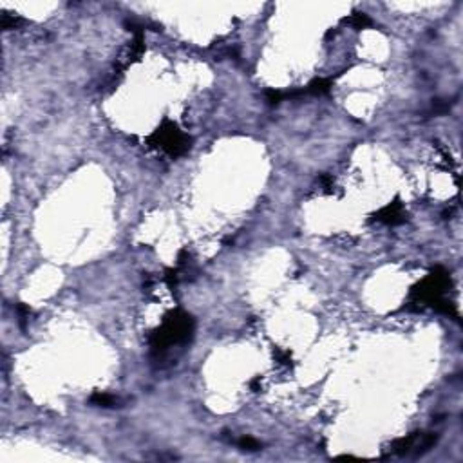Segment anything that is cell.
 I'll list each match as a JSON object with an SVG mask.
<instances>
[{
  "label": "cell",
  "instance_id": "6da1fadb",
  "mask_svg": "<svg viewBox=\"0 0 463 463\" xmlns=\"http://www.w3.org/2000/svg\"><path fill=\"white\" fill-rule=\"evenodd\" d=\"M154 138H157V145L161 147L163 150H167L169 154L172 156H178V154L185 152L188 149V141L186 138L179 133L176 127H170V128H161L154 134Z\"/></svg>",
  "mask_w": 463,
  "mask_h": 463
},
{
  "label": "cell",
  "instance_id": "7a4b0ae2",
  "mask_svg": "<svg viewBox=\"0 0 463 463\" xmlns=\"http://www.w3.org/2000/svg\"><path fill=\"white\" fill-rule=\"evenodd\" d=\"M376 221H382V223H387V224L402 223V221H404V217H402V207L398 203L389 205V207H385L384 210H380L376 214Z\"/></svg>",
  "mask_w": 463,
  "mask_h": 463
},
{
  "label": "cell",
  "instance_id": "3957f363",
  "mask_svg": "<svg viewBox=\"0 0 463 463\" xmlns=\"http://www.w3.org/2000/svg\"><path fill=\"white\" fill-rule=\"evenodd\" d=\"M331 89V82L329 80H315L310 85L304 89V94H327Z\"/></svg>",
  "mask_w": 463,
  "mask_h": 463
},
{
  "label": "cell",
  "instance_id": "277c9868",
  "mask_svg": "<svg viewBox=\"0 0 463 463\" xmlns=\"http://www.w3.org/2000/svg\"><path fill=\"white\" fill-rule=\"evenodd\" d=\"M91 404L100 405V407H120V400L111 394H104V393H96L92 394Z\"/></svg>",
  "mask_w": 463,
  "mask_h": 463
},
{
  "label": "cell",
  "instance_id": "5b68a950",
  "mask_svg": "<svg viewBox=\"0 0 463 463\" xmlns=\"http://www.w3.org/2000/svg\"><path fill=\"white\" fill-rule=\"evenodd\" d=\"M347 24H351L355 29H364V27H369L371 25V18L366 15V13H355L353 17L346 18Z\"/></svg>",
  "mask_w": 463,
  "mask_h": 463
},
{
  "label": "cell",
  "instance_id": "8992f818",
  "mask_svg": "<svg viewBox=\"0 0 463 463\" xmlns=\"http://www.w3.org/2000/svg\"><path fill=\"white\" fill-rule=\"evenodd\" d=\"M237 443H239V447L244 449V451H257V449H260L259 442H255V440H252V438H241Z\"/></svg>",
  "mask_w": 463,
  "mask_h": 463
}]
</instances>
